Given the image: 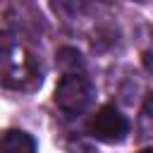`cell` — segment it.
Listing matches in <instances>:
<instances>
[{"mask_svg": "<svg viewBox=\"0 0 153 153\" xmlns=\"http://www.w3.org/2000/svg\"><path fill=\"white\" fill-rule=\"evenodd\" d=\"M141 62H143V67L153 74V29H148L146 41L141 43Z\"/></svg>", "mask_w": 153, "mask_h": 153, "instance_id": "obj_8", "label": "cell"}, {"mask_svg": "<svg viewBox=\"0 0 153 153\" xmlns=\"http://www.w3.org/2000/svg\"><path fill=\"white\" fill-rule=\"evenodd\" d=\"M96 0H50V7L53 12L65 19V22H76V19H84L91 7H93Z\"/></svg>", "mask_w": 153, "mask_h": 153, "instance_id": "obj_4", "label": "cell"}, {"mask_svg": "<svg viewBox=\"0 0 153 153\" xmlns=\"http://www.w3.org/2000/svg\"><path fill=\"white\" fill-rule=\"evenodd\" d=\"M0 153H36V141L22 129H10L0 139Z\"/></svg>", "mask_w": 153, "mask_h": 153, "instance_id": "obj_5", "label": "cell"}, {"mask_svg": "<svg viewBox=\"0 0 153 153\" xmlns=\"http://www.w3.org/2000/svg\"><path fill=\"white\" fill-rule=\"evenodd\" d=\"M0 76L7 86L22 91L41 86V72L33 55L10 33H0Z\"/></svg>", "mask_w": 153, "mask_h": 153, "instance_id": "obj_1", "label": "cell"}, {"mask_svg": "<svg viewBox=\"0 0 153 153\" xmlns=\"http://www.w3.org/2000/svg\"><path fill=\"white\" fill-rule=\"evenodd\" d=\"M93 96H96V88L84 72L62 74V79L55 86V105L69 117L86 112L88 105L93 103Z\"/></svg>", "mask_w": 153, "mask_h": 153, "instance_id": "obj_2", "label": "cell"}, {"mask_svg": "<svg viewBox=\"0 0 153 153\" xmlns=\"http://www.w3.org/2000/svg\"><path fill=\"white\" fill-rule=\"evenodd\" d=\"M139 153H153V148H143V151H139Z\"/></svg>", "mask_w": 153, "mask_h": 153, "instance_id": "obj_10", "label": "cell"}, {"mask_svg": "<svg viewBox=\"0 0 153 153\" xmlns=\"http://www.w3.org/2000/svg\"><path fill=\"white\" fill-rule=\"evenodd\" d=\"M86 129L93 139H98L103 143H120L129 134V122L115 105H103L100 110H96L91 115Z\"/></svg>", "mask_w": 153, "mask_h": 153, "instance_id": "obj_3", "label": "cell"}, {"mask_svg": "<svg viewBox=\"0 0 153 153\" xmlns=\"http://www.w3.org/2000/svg\"><path fill=\"white\" fill-rule=\"evenodd\" d=\"M67 153H96V151L91 146H86V143H72Z\"/></svg>", "mask_w": 153, "mask_h": 153, "instance_id": "obj_9", "label": "cell"}, {"mask_svg": "<svg viewBox=\"0 0 153 153\" xmlns=\"http://www.w3.org/2000/svg\"><path fill=\"white\" fill-rule=\"evenodd\" d=\"M57 67L62 69V74L84 72V60L76 48H62V50H57Z\"/></svg>", "mask_w": 153, "mask_h": 153, "instance_id": "obj_6", "label": "cell"}, {"mask_svg": "<svg viewBox=\"0 0 153 153\" xmlns=\"http://www.w3.org/2000/svg\"><path fill=\"white\" fill-rule=\"evenodd\" d=\"M139 134L141 136H151L153 134V93L148 96L143 110H141V117H139Z\"/></svg>", "mask_w": 153, "mask_h": 153, "instance_id": "obj_7", "label": "cell"}]
</instances>
